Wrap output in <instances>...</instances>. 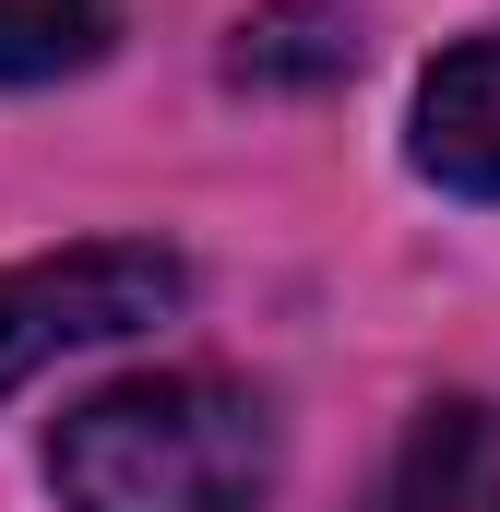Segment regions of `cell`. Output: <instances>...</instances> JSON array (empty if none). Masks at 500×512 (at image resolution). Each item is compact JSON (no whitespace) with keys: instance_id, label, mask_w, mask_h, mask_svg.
Returning a JSON list of instances; mask_svg holds the SVG:
<instances>
[{"instance_id":"1","label":"cell","mask_w":500,"mask_h":512,"mask_svg":"<svg viewBox=\"0 0 500 512\" xmlns=\"http://www.w3.org/2000/svg\"><path fill=\"white\" fill-rule=\"evenodd\" d=\"M48 477L72 512H250L274 489V417L215 370L108 382L48 429Z\"/></svg>"},{"instance_id":"2","label":"cell","mask_w":500,"mask_h":512,"mask_svg":"<svg viewBox=\"0 0 500 512\" xmlns=\"http://www.w3.org/2000/svg\"><path fill=\"white\" fill-rule=\"evenodd\" d=\"M155 310H179V262L143 251V239H96V251H60V262H12V274H0V393L24 382V370H48L60 346L143 334Z\"/></svg>"},{"instance_id":"3","label":"cell","mask_w":500,"mask_h":512,"mask_svg":"<svg viewBox=\"0 0 500 512\" xmlns=\"http://www.w3.org/2000/svg\"><path fill=\"white\" fill-rule=\"evenodd\" d=\"M417 167L465 203H500V36H465L417 84Z\"/></svg>"},{"instance_id":"4","label":"cell","mask_w":500,"mask_h":512,"mask_svg":"<svg viewBox=\"0 0 500 512\" xmlns=\"http://www.w3.org/2000/svg\"><path fill=\"white\" fill-rule=\"evenodd\" d=\"M370 512H500V405H429Z\"/></svg>"},{"instance_id":"5","label":"cell","mask_w":500,"mask_h":512,"mask_svg":"<svg viewBox=\"0 0 500 512\" xmlns=\"http://www.w3.org/2000/svg\"><path fill=\"white\" fill-rule=\"evenodd\" d=\"M120 0H0V84H60L108 48Z\"/></svg>"},{"instance_id":"6","label":"cell","mask_w":500,"mask_h":512,"mask_svg":"<svg viewBox=\"0 0 500 512\" xmlns=\"http://www.w3.org/2000/svg\"><path fill=\"white\" fill-rule=\"evenodd\" d=\"M346 60H358V36H346L334 12H298V0H286L262 36H239V84H274V72H346Z\"/></svg>"}]
</instances>
